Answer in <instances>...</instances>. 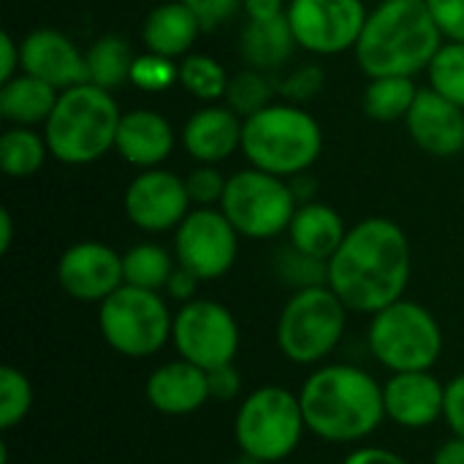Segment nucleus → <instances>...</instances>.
<instances>
[{
  "instance_id": "1",
  "label": "nucleus",
  "mask_w": 464,
  "mask_h": 464,
  "mask_svg": "<svg viewBox=\"0 0 464 464\" xmlns=\"http://www.w3.org/2000/svg\"><path fill=\"white\" fill-rule=\"evenodd\" d=\"M413 269L411 242L389 218L356 223L329 258V288L353 313L375 315L402 299Z\"/></svg>"
},
{
  "instance_id": "2",
  "label": "nucleus",
  "mask_w": 464,
  "mask_h": 464,
  "mask_svg": "<svg viewBox=\"0 0 464 464\" xmlns=\"http://www.w3.org/2000/svg\"><path fill=\"white\" fill-rule=\"evenodd\" d=\"M304 424L329 443H356L372 435L386 419L383 389L375 378L351 364L315 370L299 392Z\"/></svg>"
},
{
  "instance_id": "3",
  "label": "nucleus",
  "mask_w": 464,
  "mask_h": 464,
  "mask_svg": "<svg viewBox=\"0 0 464 464\" xmlns=\"http://www.w3.org/2000/svg\"><path fill=\"white\" fill-rule=\"evenodd\" d=\"M443 46V33L427 0H386L364 22L356 60L370 79L416 76L430 68Z\"/></svg>"
},
{
  "instance_id": "4",
  "label": "nucleus",
  "mask_w": 464,
  "mask_h": 464,
  "mask_svg": "<svg viewBox=\"0 0 464 464\" xmlns=\"http://www.w3.org/2000/svg\"><path fill=\"white\" fill-rule=\"evenodd\" d=\"M120 120L122 114L109 90L92 82L68 87L44 122L49 155L68 166H84L103 158L117 141Z\"/></svg>"
},
{
  "instance_id": "5",
  "label": "nucleus",
  "mask_w": 464,
  "mask_h": 464,
  "mask_svg": "<svg viewBox=\"0 0 464 464\" xmlns=\"http://www.w3.org/2000/svg\"><path fill=\"white\" fill-rule=\"evenodd\" d=\"M321 147V125L296 103H269L245 120L242 152L253 169L296 177L318 160Z\"/></svg>"
},
{
  "instance_id": "6",
  "label": "nucleus",
  "mask_w": 464,
  "mask_h": 464,
  "mask_svg": "<svg viewBox=\"0 0 464 464\" xmlns=\"http://www.w3.org/2000/svg\"><path fill=\"white\" fill-rule=\"evenodd\" d=\"M348 307L329 285L296 291L277 318V345L294 364L324 362L343 340Z\"/></svg>"
},
{
  "instance_id": "7",
  "label": "nucleus",
  "mask_w": 464,
  "mask_h": 464,
  "mask_svg": "<svg viewBox=\"0 0 464 464\" xmlns=\"http://www.w3.org/2000/svg\"><path fill=\"white\" fill-rule=\"evenodd\" d=\"M307 424L299 397L280 386L256 389L239 405L234 435L245 457L272 464L291 457L302 443Z\"/></svg>"
},
{
  "instance_id": "8",
  "label": "nucleus",
  "mask_w": 464,
  "mask_h": 464,
  "mask_svg": "<svg viewBox=\"0 0 464 464\" xmlns=\"http://www.w3.org/2000/svg\"><path fill=\"white\" fill-rule=\"evenodd\" d=\"M370 351L392 372L432 370L443 353V332L435 315L408 299H400L372 315Z\"/></svg>"
},
{
  "instance_id": "9",
  "label": "nucleus",
  "mask_w": 464,
  "mask_h": 464,
  "mask_svg": "<svg viewBox=\"0 0 464 464\" xmlns=\"http://www.w3.org/2000/svg\"><path fill=\"white\" fill-rule=\"evenodd\" d=\"M98 329L111 351L147 359L171 340L174 318L158 291L122 285L101 302Z\"/></svg>"
},
{
  "instance_id": "10",
  "label": "nucleus",
  "mask_w": 464,
  "mask_h": 464,
  "mask_svg": "<svg viewBox=\"0 0 464 464\" xmlns=\"http://www.w3.org/2000/svg\"><path fill=\"white\" fill-rule=\"evenodd\" d=\"M220 209L239 237L272 239L288 231L296 215V196L283 177L261 169H245L228 177Z\"/></svg>"
},
{
  "instance_id": "11",
  "label": "nucleus",
  "mask_w": 464,
  "mask_h": 464,
  "mask_svg": "<svg viewBox=\"0 0 464 464\" xmlns=\"http://www.w3.org/2000/svg\"><path fill=\"white\" fill-rule=\"evenodd\" d=\"M171 340L179 359L209 372L234 364L239 351V324L228 307L212 299H190L174 315Z\"/></svg>"
},
{
  "instance_id": "12",
  "label": "nucleus",
  "mask_w": 464,
  "mask_h": 464,
  "mask_svg": "<svg viewBox=\"0 0 464 464\" xmlns=\"http://www.w3.org/2000/svg\"><path fill=\"white\" fill-rule=\"evenodd\" d=\"M239 253V231L223 215V209L201 207L188 212V218L177 226L174 256L177 264L193 272L198 280L223 277Z\"/></svg>"
},
{
  "instance_id": "13",
  "label": "nucleus",
  "mask_w": 464,
  "mask_h": 464,
  "mask_svg": "<svg viewBox=\"0 0 464 464\" xmlns=\"http://www.w3.org/2000/svg\"><path fill=\"white\" fill-rule=\"evenodd\" d=\"M285 14L296 44L315 54L356 49L370 16L362 0H291Z\"/></svg>"
},
{
  "instance_id": "14",
  "label": "nucleus",
  "mask_w": 464,
  "mask_h": 464,
  "mask_svg": "<svg viewBox=\"0 0 464 464\" xmlns=\"http://www.w3.org/2000/svg\"><path fill=\"white\" fill-rule=\"evenodd\" d=\"M190 212L185 179L163 169H144L125 190L128 220L150 234L177 228Z\"/></svg>"
},
{
  "instance_id": "15",
  "label": "nucleus",
  "mask_w": 464,
  "mask_h": 464,
  "mask_svg": "<svg viewBox=\"0 0 464 464\" xmlns=\"http://www.w3.org/2000/svg\"><path fill=\"white\" fill-rule=\"evenodd\" d=\"M57 283L76 302H103L125 285L122 256L103 242H79L60 256Z\"/></svg>"
},
{
  "instance_id": "16",
  "label": "nucleus",
  "mask_w": 464,
  "mask_h": 464,
  "mask_svg": "<svg viewBox=\"0 0 464 464\" xmlns=\"http://www.w3.org/2000/svg\"><path fill=\"white\" fill-rule=\"evenodd\" d=\"M411 139L430 155L451 158L464 150V109L438 90H419L408 117Z\"/></svg>"
},
{
  "instance_id": "17",
  "label": "nucleus",
  "mask_w": 464,
  "mask_h": 464,
  "mask_svg": "<svg viewBox=\"0 0 464 464\" xmlns=\"http://www.w3.org/2000/svg\"><path fill=\"white\" fill-rule=\"evenodd\" d=\"M22 71L57 90L90 82L87 54H82L76 44L57 30H33L22 41Z\"/></svg>"
},
{
  "instance_id": "18",
  "label": "nucleus",
  "mask_w": 464,
  "mask_h": 464,
  "mask_svg": "<svg viewBox=\"0 0 464 464\" xmlns=\"http://www.w3.org/2000/svg\"><path fill=\"white\" fill-rule=\"evenodd\" d=\"M386 416L405 430H424L443 416L446 386L438 383L430 370L424 372H394L383 386Z\"/></svg>"
},
{
  "instance_id": "19",
  "label": "nucleus",
  "mask_w": 464,
  "mask_h": 464,
  "mask_svg": "<svg viewBox=\"0 0 464 464\" xmlns=\"http://www.w3.org/2000/svg\"><path fill=\"white\" fill-rule=\"evenodd\" d=\"M147 402L163 416H188L204 408L209 400V375L207 370L177 359L160 364L144 386Z\"/></svg>"
},
{
  "instance_id": "20",
  "label": "nucleus",
  "mask_w": 464,
  "mask_h": 464,
  "mask_svg": "<svg viewBox=\"0 0 464 464\" xmlns=\"http://www.w3.org/2000/svg\"><path fill=\"white\" fill-rule=\"evenodd\" d=\"M245 122L228 106L198 109L182 130V144L190 158L201 163H220L242 147Z\"/></svg>"
},
{
  "instance_id": "21",
  "label": "nucleus",
  "mask_w": 464,
  "mask_h": 464,
  "mask_svg": "<svg viewBox=\"0 0 464 464\" xmlns=\"http://www.w3.org/2000/svg\"><path fill=\"white\" fill-rule=\"evenodd\" d=\"M114 150L122 160L139 169H155L174 150V130L166 117L150 109H136L122 114L117 128Z\"/></svg>"
},
{
  "instance_id": "22",
  "label": "nucleus",
  "mask_w": 464,
  "mask_h": 464,
  "mask_svg": "<svg viewBox=\"0 0 464 464\" xmlns=\"http://www.w3.org/2000/svg\"><path fill=\"white\" fill-rule=\"evenodd\" d=\"M345 223L343 218L326 207V204H318V201H307L296 209L291 226H288V237H291V245L313 258H321V261H329L337 247L343 245L345 239Z\"/></svg>"
},
{
  "instance_id": "23",
  "label": "nucleus",
  "mask_w": 464,
  "mask_h": 464,
  "mask_svg": "<svg viewBox=\"0 0 464 464\" xmlns=\"http://www.w3.org/2000/svg\"><path fill=\"white\" fill-rule=\"evenodd\" d=\"M198 33H201V24H198L196 14L182 0L163 3L158 8H152L141 27V38H144L147 49L155 54L171 57V60L185 54L193 46Z\"/></svg>"
},
{
  "instance_id": "24",
  "label": "nucleus",
  "mask_w": 464,
  "mask_h": 464,
  "mask_svg": "<svg viewBox=\"0 0 464 464\" xmlns=\"http://www.w3.org/2000/svg\"><path fill=\"white\" fill-rule=\"evenodd\" d=\"M242 57L256 71H275L283 63L291 60L296 44V35L291 30L288 14L275 19H250L242 30Z\"/></svg>"
},
{
  "instance_id": "25",
  "label": "nucleus",
  "mask_w": 464,
  "mask_h": 464,
  "mask_svg": "<svg viewBox=\"0 0 464 464\" xmlns=\"http://www.w3.org/2000/svg\"><path fill=\"white\" fill-rule=\"evenodd\" d=\"M57 98H60L57 87L22 71L14 79L0 82V117L14 125L30 128L49 120Z\"/></svg>"
},
{
  "instance_id": "26",
  "label": "nucleus",
  "mask_w": 464,
  "mask_h": 464,
  "mask_svg": "<svg viewBox=\"0 0 464 464\" xmlns=\"http://www.w3.org/2000/svg\"><path fill=\"white\" fill-rule=\"evenodd\" d=\"M133 63H136V57L130 52V44L120 35H103L87 49L90 82L109 92L122 87L125 82H130Z\"/></svg>"
},
{
  "instance_id": "27",
  "label": "nucleus",
  "mask_w": 464,
  "mask_h": 464,
  "mask_svg": "<svg viewBox=\"0 0 464 464\" xmlns=\"http://www.w3.org/2000/svg\"><path fill=\"white\" fill-rule=\"evenodd\" d=\"M46 139L24 125H16L0 136V166L14 179L38 174V169L46 160Z\"/></svg>"
},
{
  "instance_id": "28",
  "label": "nucleus",
  "mask_w": 464,
  "mask_h": 464,
  "mask_svg": "<svg viewBox=\"0 0 464 464\" xmlns=\"http://www.w3.org/2000/svg\"><path fill=\"white\" fill-rule=\"evenodd\" d=\"M416 95L413 76H378L364 92V111L378 122H394L408 117Z\"/></svg>"
},
{
  "instance_id": "29",
  "label": "nucleus",
  "mask_w": 464,
  "mask_h": 464,
  "mask_svg": "<svg viewBox=\"0 0 464 464\" xmlns=\"http://www.w3.org/2000/svg\"><path fill=\"white\" fill-rule=\"evenodd\" d=\"M174 258L160 247V245H136L122 256V275L125 285L147 288V291H160L166 288L171 272H174Z\"/></svg>"
},
{
  "instance_id": "30",
  "label": "nucleus",
  "mask_w": 464,
  "mask_h": 464,
  "mask_svg": "<svg viewBox=\"0 0 464 464\" xmlns=\"http://www.w3.org/2000/svg\"><path fill=\"white\" fill-rule=\"evenodd\" d=\"M179 84L201 101H218L226 95L228 76L209 54H190L179 63Z\"/></svg>"
},
{
  "instance_id": "31",
  "label": "nucleus",
  "mask_w": 464,
  "mask_h": 464,
  "mask_svg": "<svg viewBox=\"0 0 464 464\" xmlns=\"http://www.w3.org/2000/svg\"><path fill=\"white\" fill-rule=\"evenodd\" d=\"M269 103H272V84H269L264 71L247 68V71H239L237 76L228 79L226 106L231 111H237L239 117L247 120V117L258 114L261 109H266Z\"/></svg>"
},
{
  "instance_id": "32",
  "label": "nucleus",
  "mask_w": 464,
  "mask_h": 464,
  "mask_svg": "<svg viewBox=\"0 0 464 464\" xmlns=\"http://www.w3.org/2000/svg\"><path fill=\"white\" fill-rule=\"evenodd\" d=\"M430 82L432 90L464 109V44L451 41L440 46V52L430 63Z\"/></svg>"
},
{
  "instance_id": "33",
  "label": "nucleus",
  "mask_w": 464,
  "mask_h": 464,
  "mask_svg": "<svg viewBox=\"0 0 464 464\" xmlns=\"http://www.w3.org/2000/svg\"><path fill=\"white\" fill-rule=\"evenodd\" d=\"M275 269L296 291L315 288V285H329V261L313 258V256L296 250L294 245H288L285 250H280L275 256Z\"/></svg>"
},
{
  "instance_id": "34",
  "label": "nucleus",
  "mask_w": 464,
  "mask_h": 464,
  "mask_svg": "<svg viewBox=\"0 0 464 464\" xmlns=\"http://www.w3.org/2000/svg\"><path fill=\"white\" fill-rule=\"evenodd\" d=\"M33 408V386L16 367L0 370V427L14 430Z\"/></svg>"
},
{
  "instance_id": "35",
  "label": "nucleus",
  "mask_w": 464,
  "mask_h": 464,
  "mask_svg": "<svg viewBox=\"0 0 464 464\" xmlns=\"http://www.w3.org/2000/svg\"><path fill=\"white\" fill-rule=\"evenodd\" d=\"M130 82L139 90L160 92V90H169L174 82H179V65H174L171 57H163V54L150 52V54L136 57L133 71H130Z\"/></svg>"
},
{
  "instance_id": "36",
  "label": "nucleus",
  "mask_w": 464,
  "mask_h": 464,
  "mask_svg": "<svg viewBox=\"0 0 464 464\" xmlns=\"http://www.w3.org/2000/svg\"><path fill=\"white\" fill-rule=\"evenodd\" d=\"M226 185H228V179L212 163H204V166L193 169L188 174V179H185V188H188L190 201H196L201 207L220 204L223 196H226Z\"/></svg>"
},
{
  "instance_id": "37",
  "label": "nucleus",
  "mask_w": 464,
  "mask_h": 464,
  "mask_svg": "<svg viewBox=\"0 0 464 464\" xmlns=\"http://www.w3.org/2000/svg\"><path fill=\"white\" fill-rule=\"evenodd\" d=\"M182 3L196 14L201 30H215L245 5V0H182Z\"/></svg>"
},
{
  "instance_id": "38",
  "label": "nucleus",
  "mask_w": 464,
  "mask_h": 464,
  "mask_svg": "<svg viewBox=\"0 0 464 464\" xmlns=\"http://www.w3.org/2000/svg\"><path fill=\"white\" fill-rule=\"evenodd\" d=\"M324 68L321 65H304L299 71H294L285 82H283V95L291 101V103H299V101H307L313 98L321 87H324Z\"/></svg>"
},
{
  "instance_id": "39",
  "label": "nucleus",
  "mask_w": 464,
  "mask_h": 464,
  "mask_svg": "<svg viewBox=\"0 0 464 464\" xmlns=\"http://www.w3.org/2000/svg\"><path fill=\"white\" fill-rule=\"evenodd\" d=\"M440 33L457 44H464V0H427Z\"/></svg>"
},
{
  "instance_id": "40",
  "label": "nucleus",
  "mask_w": 464,
  "mask_h": 464,
  "mask_svg": "<svg viewBox=\"0 0 464 464\" xmlns=\"http://www.w3.org/2000/svg\"><path fill=\"white\" fill-rule=\"evenodd\" d=\"M443 419L449 421L454 438L464 440V372L457 375L446 386V405H443Z\"/></svg>"
},
{
  "instance_id": "41",
  "label": "nucleus",
  "mask_w": 464,
  "mask_h": 464,
  "mask_svg": "<svg viewBox=\"0 0 464 464\" xmlns=\"http://www.w3.org/2000/svg\"><path fill=\"white\" fill-rule=\"evenodd\" d=\"M207 375H209V397H215L220 402H231L242 389V375L234 364L209 370Z\"/></svg>"
},
{
  "instance_id": "42",
  "label": "nucleus",
  "mask_w": 464,
  "mask_h": 464,
  "mask_svg": "<svg viewBox=\"0 0 464 464\" xmlns=\"http://www.w3.org/2000/svg\"><path fill=\"white\" fill-rule=\"evenodd\" d=\"M16 68H22V44H16L11 33H3L0 35V82L14 79Z\"/></svg>"
},
{
  "instance_id": "43",
  "label": "nucleus",
  "mask_w": 464,
  "mask_h": 464,
  "mask_svg": "<svg viewBox=\"0 0 464 464\" xmlns=\"http://www.w3.org/2000/svg\"><path fill=\"white\" fill-rule=\"evenodd\" d=\"M198 283H201V280H198L193 272H188L185 266L177 264V269L171 272V277H169V283H166V291H169V296H174V299H179V302H190L193 294H196V288H198Z\"/></svg>"
},
{
  "instance_id": "44",
  "label": "nucleus",
  "mask_w": 464,
  "mask_h": 464,
  "mask_svg": "<svg viewBox=\"0 0 464 464\" xmlns=\"http://www.w3.org/2000/svg\"><path fill=\"white\" fill-rule=\"evenodd\" d=\"M343 464H408L400 454L386 449H359L353 451Z\"/></svg>"
},
{
  "instance_id": "45",
  "label": "nucleus",
  "mask_w": 464,
  "mask_h": 464,
  "mask_svg": "<svg viewBox=\"0 0 464 464\" xmlns=\"http://www.w3.org/2000/svg\"><path fill=\"white\" fill-rule=\"evenodd\" d=\"M242 11L247 14V19H275L283 16V0H245Z\"/></svg>"
},
{
  "instance_id": "46",
  "label": "nucleus",
  "mask_w": 464,
  "mask_h": 464,
  "mask_svg": "<svg viewBox=\"0 0 464 464\" xmlns=\"http://www.w3.org/2000/svg\"><path fill=\"white\" fill-rule=\"evenodd\" d=\"M432 464H464V440L462 438H454V440H446L438 451H435V459Z\"/></svg>"
},
{
  "instance_id": "47",
  "label": "nucleus",
  "mask_w": 464,
  "mask_h": 464,
  "mask_svg": "<svg viewBox=\"0 0 464 464\" xmlns=\"http://www.w3.org/2000/svg\"><path fill=\"white\" fill-rule=\"evenodd\" d=\"M288 185H291L296 198H310L315 193V182L310 179V174H296L294 182H288Z\"/></svg>"
},
{
  "instance_id": "48",
  "label": "nucleus",
  "mask_w": 464,
  "mask_h": 464,
  "mask_svg": "<svg viewBox=\"0 0 464 464\" xmlns=\"http://www.w3.org/2000/svg\"><path fill=\"white\" fill-rule=\"evenodd\" d=\"M11 237H14L11 212H8V209H0V253H8V247H11Z\"/></svg>"
}]
</instances>
